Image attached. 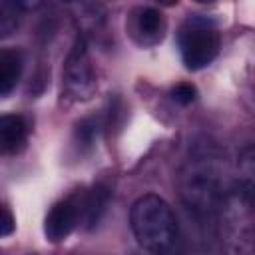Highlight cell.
Wrapping results in <instances>:
<instances>
[{
  "mask_svg": "<svg viewBox=\"0 0 255 255\" xmlns=\"http://www.w3.org/2000/svg\"><path fill=\"white\" fill-rule=\"evenodd\" d=\"M223 255H253V181L243 177L227 185L217 211Z\"/></svg>",
  "mask_w": 255,
  "mask_h": 255,
  "instance_id": "6da1fadb",
  "label": "cell"
},
{
  "mask_svg": "<svg viewBox=\"0 0 255 255\" xmlns=\"http://www.w3.org/2000/svg\"><path fill=\"white\" fill-rule=\"evenodd\" d=\"M129 227L137 245L147 255H173L177 249L179 231L173 209L155 193H145L133 201Z\"/></svg>",
  "mask_w": 255,
  "mask_h": 255,
  "instance_id": "7a4b0ae2",
  "label": "cell"
},
{
  "mask_svg": "<svg viewBox=\"0 0 255 255\" xmlns=\"http://www.w3.org/2000/svg\"><path fill=\"white\" fill-rule=\"evenodd\" d=\"M227 185L211 159H193L181 173V197L197 215H215Z\"/></svg>",
  "mask_w": 255,
  "mask_h": 255,
  "instance_id": "3957f363",
  "label": "cell"
},
{
  "mask_svg": "<svg viewBox=\"0 0 255 255\" xmlns=\"http://www.w3.org/2000/svg\"><path fill=\"white\" fill-rule=\"evenodd\" d=\"M177 48L187 70H203L217 58L221 48V34L217 24L207 16H189L179 26Z\"/></svg>",
  "mask_w": 255,
  "mask_h": 255,
  "instance_id": "277c9868",
  "label": "cell"
},
{
  "mask_svg": "<svg viewBox=\"0 0 255 255\" xmlns=\"http://www.w3.org/2000/svg\"><path fill=\"white\" fill-rule=\"evenodd\" d=\"M62 84H64L66 98H70L72 102L90 100L98 88L96 68H94V62L90 56L88 42L82 34L74 40V44L68 52V58L64 62V70H62Z\"/></svg>",
  "mask_w": 255,
  "mask_h": 255,
  "instance_id": "5b68a950",
  "label": "cell"
},
{
  "mask_svg": "<svg viewBox=\"0 0 255 255\" xmlns=\"http://www.w3.org/2000/svg\"><path fill=\"white\" fill-rule=\"evenodd\" d=\"M126 30L129 38L141 46V48H151L157 46L165 32H167V22L161 10L153 6H135L126 20Z\"/></svg>",
  "mask_w": 255,
  "mask_h": 255,
  "instance_id": "8992f818",
  "label": "cell"
},
{
  "mask_svg": "<svg viewBox=\"0 0 255 255\" xmlns=\"http://www.w3.org/2000/svg\"><path fill=\"white\" fill-rule=\"evenodd\" d=\"M80 223L78 197H66L52 205L44 219V235L52 243H60L70 237V233Z\"/></svg>",
  "mask_w": 255,
  "mask_h": 255,
  "instance_id": "52a82bcc",
  "label": "cell"
},
{
  "mask_svg": "<svg viewBox=\"0 0 255 255\" xmlns=\"http://www.w3.org/2000/svg\"><path fill=\"white\" fill-rule=\"evenodd\" d=\"M108 203H110V187L104 183H96L92 189H88L84 195L78 197L80 221L88 229H94L100 223V219L104 217Z\"/></svg>",
  "mask_w": 255,
  "mask_h": 255,
  "instance_id": "ba28073f",
  "label": "cell"
},
{
  "mask_svg": "<svg viewBox=\"0 0 255 255\" xmlns=\"http://www.w3.org/2000/svg\"><path fill=\"white\" fill-rule=\"evenodd\" d=\"M28 139V122L20 114L0 116V155H12L24 147Z\"/></svg>",
  "mask_w": 255,
  "mask_h": 255,
  "instance_id": "9c48e42d",
  "label": "cell"
},
{
  "mask_svg": "<svg viewBox=\"0 0 255 255\" xmlns=\"http://www.w3.org/2000/svg\"><path fill=\"white\" fill-rule=\"evenodd\" d=\"M22 70H24L22 52H18L16 48H0V98L12 94V90L20 82Z\"/></svg>",
  "mask_w": 255,
  "mask_h": 255,
  "instance_id": "30bf717a",
  "label": "cell"
},
{
  "mask_svg": "<svg viewBox=\"0 0 255 255\" xmlns=\"http://www.w3.org/2000/svg\"><path fill=\"white\" fill-rule=\"evenodd\" d=\"M24 8L20 2L0 0V40L10 38L22 24Z\"/></svg>",
  "mask_w": 255,
  "mask_h": 255,
  "instance_id": "8fae6325",
  "label": "cell"
},
{
  "mask_svg": "<svg viewBox=\"0 0 255 255\" xmlns=\"http://www.w3.org/2000/svg\"><path fill=\"white\" fill-rule=\"evenodd\" d=\"M98 131H100V126H98V120H96V118H86V120H82V122L76 126V141H78V145L88 147V145L96 143Z\"/></svg>",
  "mask_w": 255,
  "mask_h": 255,
  "instance_id": "7c38bea8",
  "label": "cell"
},
{
  "mask_svg": "<svg viewBox=\"0 0 255 255\" xmlns=\"http://www.w3.org/2000/svg\"><path fill=\"white\" fill-rule=\"evenodd\" d=\"M195 96H197L195 86H191V84H187V82H181V84H177V86L171 90L173 102H177V104H181V106L191 104V102L195 100Z\"/></svg>",
  "mask_w": 255,
  "mask_h": 255,
  "instance_id": "4fadbf2b",
  "label": "cell"
},
{
  "mask_svg": "<svg viewBox=\"0 0 255 255\" xmlns=\"http://www.w3.org/2000/svg\"><path fill=\"white\" fill-rule=\"evenodd\" d=\"M16 229V219L12 215V211L0 203V237H6V235H12Z\"/></svg>",
  "mask_w": 255,
  "mask_h": 255,
  "instance_id": "5bb4252c",
  "label": "cell"
}]
</instances>
